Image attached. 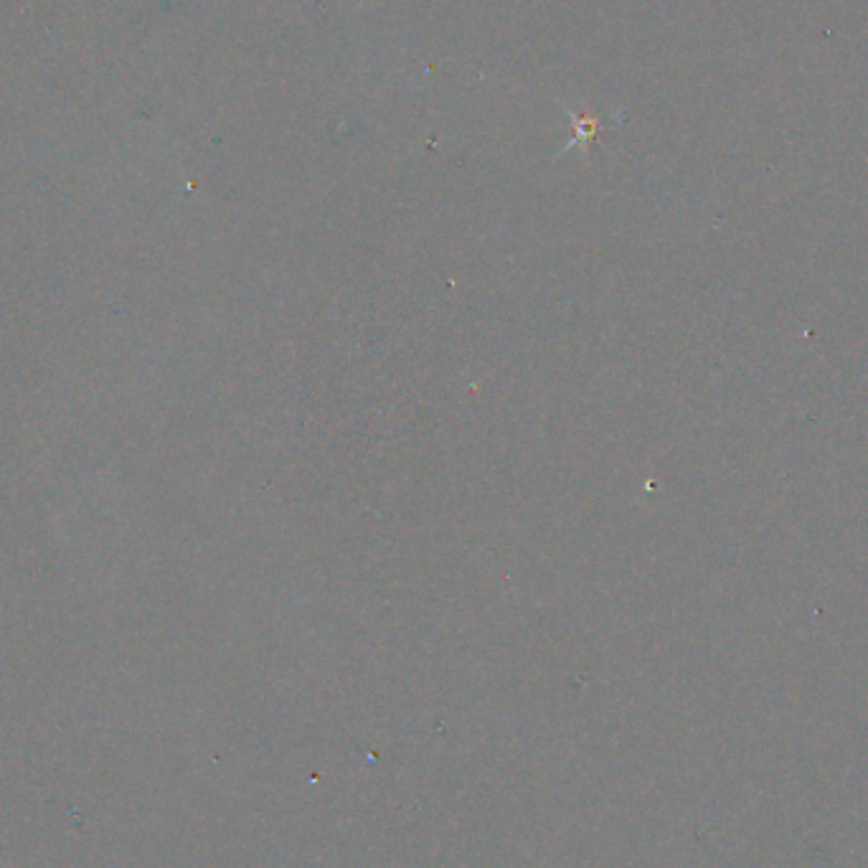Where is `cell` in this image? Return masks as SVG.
<instances>
[{"label":"cell","mask_w":868,"mask_h":868,"mask_svg":"<svg viewBox=\"0 0 868 868\" xmlns=\"http://www.w3.org/2000/svg\"><path fill=\"white\" fill-rule=\"evenodd\" d=\"M574 127H577V140L582 145H587L597 132L599 120L594 115H574Z\"/></svg>","instance_id":"1"}]
</instances>
